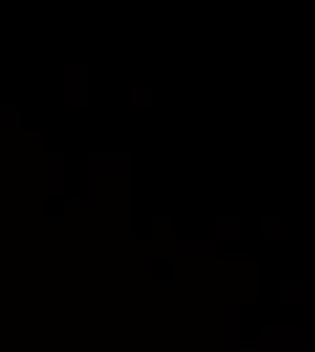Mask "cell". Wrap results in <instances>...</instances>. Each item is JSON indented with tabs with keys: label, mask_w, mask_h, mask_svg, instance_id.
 <instances>
[{
	"label": "cell",
	"mask_w": 315,
	"mask_h": 352,
	"mask_svg": "<svg viewBox=\"0 0 315 352\" xmlns=\"http://www.w3.org/2000/svg\"><path fill=\"white\" fill-rule=\"evenodd\" d=\"M258 228H261L258 230L261 239L277 241V239H283V233H285V220H283V217H277V214H266V217H261Z\"/></svg>",
	"instance_id": "obj_4"
},
{
	"label": "cell",
	"mask_w": 315,
	"mask_h": 352,
	"mask_svg": "<svg viewBox=\"0 0 315 352\" xmlns=\"http://www.w3.org/2000/svg\"><path fill=\"white\" fill-rule=\"evenodd\" d=\"M299 352H315V347H310V344H302Z\"/></svg>",
	"instance_id": "obj_6"
},
{
	"label": "cell",
	"mask_w": 315,
	"mask_h": 352,
	"mask_svg": "<svg viewBox=\"0 0 315 352\" xmlns=\"http://www.w3.org/2000/svg\"><path fill=\"white\" fill-rule=\"evenodd\" d=\"M305 325H261V352H299Z\"/></svg>",
	"instance_id": "obj_1"
},
{
	"label": "cell",
	"mask_w": 315,
	"mask_h": 352,
	"mask_svg": "<svg viewBox=\"0 0 315 352\" xmlns=\"http://www.w3.org/2000/svg\"><path fill=\"white\" fill-rule=\"evenodd\" d=\"M220 344L237 347L239 344V306L223 303L220 306Z\"/></svg>",
	"instance_id": "obj_2"
},
{
	"label": "cell",
	"mask_w": 315,
	"mask_h": 352,
	"mask_svg": "<svg viewBox=\"0 0 315 352\" xmlns=\"http://www.w3.org/2000/svg\"><path fill=\"white\" fill-rule=\"evenodd\" d=\"M280 298H283V303H294V306H299V303L307 301V285L299 279H288L283 282V287H280Z\"/></svg>",
	"instance_id": "obj_3"
},
{
	"label": "cell",
	"mask_w": 315,
	"mask_h": 352,
	"mask_svg": "<svg viewBox=\"0 0 315 352\" xmlns=\"http://www.w3.org/2000/svg\"><path fill=\"white\" fill-rule=\"evenodd\" d=\"M239 233H242L239 217H220V220H217V236H220V239H237Z\"/></svg>",
	"instance_id": "obj_5"
}]
</instances>
